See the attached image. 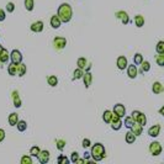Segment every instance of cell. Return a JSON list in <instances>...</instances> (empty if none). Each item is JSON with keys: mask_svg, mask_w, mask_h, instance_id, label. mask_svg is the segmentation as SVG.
<instances>
[{"mask_svg": "<svg viewBox=\"0 0 164 164\" xmlns=\"http://www.w3.org/2000/svg\"><path fill=\"white\" fill-rule=\"evenodd\" d=\"M111 117H112V111L110 110H105L103 114V120L105 123H110L111 122Z\"/></svg>", "mask_w": 164, "mask_h": 164, "instance_id": "83f0119b", "label": "cell"}, {"mask_svg": "<svg viewBox=\"0 0 164 164\" xmlns=\"http://www.w3.org/2000/svg\"><path fill=\"white\" fill-rule=\"evenodd\" d=\"M111 128L114 130V131H119V130H121V127L123 126L122 125V120H121V117H119L117 115H115V114H112V117H111Z\"/></svg>", "mask_w": 164, "mask_h": 164, "instance_id": "5b68a950", "label": "cell"}, {"mask_svg": "<svg viewBox=\"0 0 164 164\" xmlns=\"http://www.w3.org/2000/svg\"><path fill=\"white\" fill-rule=\"evenodd\" d=\"M115 16H116V19L117 20H120L123 25H127V24H130V16H128V14L126 13V11H123V10H120V11H116L115 13Z\"/></svg>", "mask_w": 164, "mask_h": 164, "instance_id": "8992f818", "label": "cell"}, {"mask_svg": "<svg viewBox=\"0 0 164 164\" xmlns=\"http://www.w3.org/2000/svg\"><path fill=\"white\" fill-rule=\"evenodd\" d=\"M130 130L135 133V136H136V137H138V136H141V135H142V132H143V126H142V125H139L138 122H135Z\"/></svg>", "mask_w": 164, "mask_h": 164, "instance_id": "e0dca14e", "label": "cell"}, {"mask_svg": "<svg viewBox=\"0 0 164 164\" xmlns=\"http://www.w3.org/2000/svg\"><path fill=\"white\" fill-rule=\"evenodd\" d=\"M112 114L117 115V116L121 117V119L125 117V115H126V107H125V105H122V104H116V105H114Z\"/></svg>", "mask_w": 164, "mask_h": 164, "instance_id": "ba28073f", "label": "cell"}, {"mask_svg": "<svg viewBox=\"0 0 164 164\" xmlns=\"http://www.w3.org/2000/svg\"><path fill=\"white\" fill-rule=\"evenodd\" d=\"M155 62L159 67L164 65V53H158V56L155 57Z\"/></svg>", "mask_w": 164, "mask_h": 164, "instance_id": "e575fe53", "label": "cell"}, {"mask_svg": "<svg viewBox=\"0 0 164 164\" xmlns=\"http://www.w3.org/2000/svg\"><path fill=\"white\" fill-rule=\"evenodd\" d=\"M56 146H57L58 150L62 152V150L65 148V141H64V139H57V141H56Z\"/></svg>", "mask_w": 164, "mask_h": 164, "instance_id": "74e56055", "label": "cell"}, {"mask_svg": "<svg viewBox=\"0 0 164 164\" xmlns=\"http://www.w3.org/2000/svg\"><path fill=\"white\" fill-rule=\"evenodd\" d=\"M90 147H92L90 155H92V159H94L95 162H101L106 157V150L103 143H95Z\"/></svg>", "mask_w": 164, "mask_h": 164, "instance_id": "7a4b0ae2", "label": "cell"}, {"mask_svg": "<svg viewBox=\"0 0 164 164\" xmlns=\"http://www.w3.org/2000/svg\"><path fill=\"white\" fill-rule=\"evenodd\" d=\"M40 150H41V148L38 146H33V147L30 148V155L31 157H37L38 153H40Z\"/></svg>", "mask_w": 164, "mask_h": 164, "instance_id": "d590c367", "label": "cell"}, {"mask_svg": "<svg viewBox=\"0 0 164 164\" xmlns=\"http://www.w3.org/2000/svg\"><path fill=\"white\" fill-rule=\"evenodd\" d=\"M81 146H83L84 149H85V148H89V147L92 146V141H90L89 138H84L83 142H81Z\"/></svg>", "mask_w": 164, "mask_h": 164, "instance_id": "b9f144b4", "label": "cell"}, {"mask_svg": "<svg viewBox=\"0 0 164 164\" xmlns=\"http://www.w3.org/2000/svg\"><path fill=\"white\" fill-rule=\"evenodd\" d=\"M139 112H141V111H138V110H135V111H132V114H131V117L135 120V122H136V119H137V116L139 115Z\"/></svg>", "mask_w": 164, "mask_h": 164, "instance_id": "bcb514c9", "label": "cell"}, {"mask_svg": "<svg viewBox=\"0 0 164 164\" xmlns=\"http://www.w3.org/2000/svg\"><path fill=\"white\" fill-rule=\"evenodd\" d=\"M163 114H164V106H162L159 109V115H163Z\"/></svg>", "mask_w": 164, "mask_h": 164, "instance_id": "681fc988", "label": "cell"}, {"mask_svg": "<svg viewBox=\"0 0 164 164\" xmlns=\"http://www.w3.org/2000/svg\"><path fill=\"white\" fill-rule=\"evenodd\" d=\"M24 4H25V9L27 11H32L35 9V2L33 0H25Z\"/></svg>", "mask_w": 164, "mask_h": 164, "instance_id": "1f68e13d", "label": "cell"}, {"mask_svg": "<svg viewBox=\"0 0 164 164\" xmlns=\"http://www.w3.org/2000/svg\"><path fill=\"white\" fill-rule=\"evenodd\" d=\"M43 27H45V24H43L42 21H35V22H32L31 26H30L31 31L35 32V33L42 32V31H43Z\"/></svg>", "mask_w": 164, "mask_h": 164, "instance_id": "30bf717a", "label": "cell"}, {"mask_svg": "<svg viewBox=\"0 0 164 164\" xmlns=\"http://www.w3.org/2000/svg\"><path fill=\"white\" fill-rule=\"evenodd\" d=\"M75 163H78V164H81V163H85V159H80V158H78V159L75 160Z\"/></svg>", "mask_w": 164, "mask_h": 164, "instance_id": "c3c4849f", "label": "cell"}, {"mask_svg": "<svg viewBox=\"0 0 164 164\" xmlns=\"http://www.w3.org/2000/svg\"><path fill=\"white\" fill-rule=\"evenodd\" d=\"M90 158H92L90 152H85V153H84V159H85V160H89Z\"/></svg>", "mask_w": 164, "mask_h": 164, "instance_id": "7dc6e473", "label": "cell"}, {"mask_svg": "<svg viewBox=\"0 0 164 164\" xmlns=\"http://www.w3.org/2000/svg\"><path fill=\"white\" fill-rule=\"evenodd\" d=\"M5 136H6L5 131H4L3 128H0V142H3V141L5 139Z\"/></svg>", "mask_w": 164, "mask_h": 164, "instance_id": "f6af8a7d", "label": "cell"}, {"mask_svg": "<svg viewBox=\"0 0 164 164\" xmlns=\"http://www.w3.org/2000/svg\"><path fill=\"white\" fill-rule=\"evenodd\" d=\"M81 79H83V81H84L85 88L88 89V88L92 85V81H93V75H92V73H90V72H85V73L83 74V76H81Z\"/></svg>", "mask_w": 164, "mask_h": 164, "instance_id": "2e32d148", "label": "cell"}, {"mask_svg": "<svg viewBox=\"0 0 164 164\" xmlns=\"http://www.w3.org/2000/svg\"><path fill=\"white\" fill-rule=\"evenodd\" d=\"M10 61L15 64H19L22 62V53L19 49H13L10 52Z\"/></svg>", "mask_w": 164, "mask_h": 164, "instance_id": "52a82bcc", "label": "cell"}, {"mask_svg": "<svg viewBox=\"0 0 164 164\" xmlns=\"http://www.w3.org/2000/svg\"><path fill=\"white\" fill-rule=\"evenodd\" d=\"M159 132H160V125H154V126H150L148 128V136L149 137H158L159 136Z\"/></svg>", "mask_w": 164, "mask_h": 164, "instance_id": "9a60e30c", "label": "cell"}, {"mask_svg": "<svg viewBox=\"0 0 164 164\" xmlns=\"http://www.w3.org/2000/svg\"><path fill=\"white\" fill-rule=\"evenodd\" d=\"M16 72H18V64H15V63H10L9 65H8V73L11 75V76H15L16 75Z\"/></svg>", "mask_w": 164, "mask_h": 164, "instance_id": "d4e9b609", "label": "cell"}, {"mask_svg": "<svg viewBox=\"0 0 164 164\" xmlns=\"http://www.w3.org/2000/svg\"><path fill=\"white\" fill-rule=\"evenodd\" d=\"M133 123H135V120H133L131 116H126V117H125V123L122 122V125H125V127H127L128 130L132 127Z\"/></svg>", "mask_w": 164, "mask_h": 164, "instance_id": "d6a6232c", "label": "cell"}, {"mask_svg": "<svg viewBox=\"0 0 164 164\" xmlns=\"http://www.w3.org/2000/svg\"><path fill=\"white\" fill-rule=\"evenodd\" d=\"M162 150H163V148H162V144L159 143V142H152L150 144H149V153L153 155V157H157V155H159L160 153H162Z\"/></svg>", "mask_w": 164, "mask_h": 164, "instance_id": "3957f363", "label": "cell"}, {"mask_svg": "<svg viewBox=\"0 0 164 164\" xmlns=\"http://www.w3.org/2000/svg\"><path fill=\"white\" fill-rule=\"evenodd\" d=\"M0 64H2V62H0Z\"/></svg>", "mask_w": 164, "mask_h": 164, "instance_id": "816d5d0a", "label": "cell"}, {"mask_svg": "<svg viewBox=\"0 0 164 164\" xmlns=\"http://www.w3.org/2000/svg\"><path fill=\"white\" fill-rule=\"evenodd\" d=\"M27 72V68H26V64H24L22 62L18 64V72H16V75L18 76H24Z\"/></svg>", "mask_w": 164, "mask_h": 164, "instance_id": "ffe728a7", "label": "cell"}, {"mask_svg": "<svg viewBox=\"0 0 164 164\" xmlns=\"http://www.w3.org/2000/svg\"><path fill=\"white\" fill-rule=\"evenodd\" d=\"M47 83L49 87H57L58 85V78L56 75H49L47 78Z\"/></svg>", "mask_w": 164, "mask_h": 164, "instance_id": "484cf974", "label": "cell"}, {"mask_svg": "<svg viewBox=\"0 0 164 164\" xmlns=\"http://www.w3.org/2000/svg\"><path fill=\"white\" fill-rule=\"evenodd\" d=\"M2 49H3V46H2V45H0V51H2Z\"/></svg>", "mask_w": 164, "mask_h": 164, "instance_id": "f907efd6", "label": "cell"}, {"mask_svg": "<svg viewBox=\"0 0 164 164\" xmlns=\"http://www.w3.org/2000/svg\"><path fill=\"white\" fill-rule=\"evenodd\" d=\"M139 65H141V73H147L150 70V63L148 61H142Z\"/></svg>", "mask_w": 164, "mask_h": 164, "instance_id": "4316f807", "label": "cell"}, {"mask_svg": "<svg viewBox=\"0 0 164 164\" xmlns=\"http://www.w3.org/2000/svg\"><path fill=\"white\" fill-rule=\"evenodd\" d=\"M142 61H143V56L141 53H136L133 56V64L135 65H139L142 63Z\"/></svg>", "mask_w": 164, "mask_h": 164, "instance_id": "836d02e7", "label": "cell"}, {"mask_svg": "<svg viewBox=\"0 0 164 164\" xmlns=\"http://www.w3.org/2000/svg\"><path fill=\"white\" fill-rule=\"evenodd\" d=\"M157 53H164V41H159L155 46Z\"/></svg>", "mask_w": 164, "mask_h": 164, "instance_id": "ab89813d", "label": "cell"}, {"mask_svg": "<svg viewBox=\"0 0 164 164\" xmlns=\"http://www.w3.org/2000/svg\"><path fill=\"white\" fill-rule=\"evenodd\" d=\"M127 64H128V61H127V58L125 56H120L117 58V61H116V65H117V68L120 70H125L126 67H127Z\"/></svg>", "mask_w": 164, "mask_h": 164, "instance_id": "7c38bea8", "label": "cell"}, {"mask_svg": "<svg viewBox=\"0 0 164 164\" xmlns=\"http://www.w3.org/2000/svg\"><path fill=\"white\" fill-rule=\"evenodd\" d=\"M136 122H138V123L142 125V126H146V125H147V117H146V115H144L143 112H139V115H138L137 119H136Z\"/></svg>", "mask_w": 164, "mask_h": 164, "instance_id": "f546056e", "label": "cell"}, {"mask_svg": "<svg viewBox=\"0 0 164 164\" xmlns=\"http://www.w3.org/2000/svg\"><path fill=\"white\" fill-rule=\"evenodd\" d=\"M5 19H6V13H5V10L0 8V21H4Z\"/></svg>", "mask_w": 164, "mask_h": 164, "instance_id": "ee69618b", "label": "cell"}, {"mask_svg": "<svg viewBox=\"0 0 164 164\" xmlns=\"http://www.w3.org/2000/svg\"><path fill=\"white\" fill-rule=\"evenodd\" d=\"M136 136H135V133L130 130L126 135H125V141H126V143H128V144H132V143H135V141H136Z\"/></svg>", "mask_w": 164, "mask_h": 164, "instance_id": "44dd1931", "label": "cell"}, {"mask_svg": "<svg viewBox=\"0 0 164 164\" xmlns=\"http://www.w3.org/2000/svg\"><path fill=\"white\" fill-rule=\"evenodd\" d=\"M70 160L64 155V154H61L59 157H58V159H57V163L58 164H68Z\"/></svg>", "mask_w": 164, "mask_h": 164, "instance_id": "f35d334b", "label": "cell"}, {"mask_svg": "<svg viewBox=\"0 0 164 164\" xmlns=\"http://www.w3.org/2000/svg\"><path fill=\"white\" fill-rule=\"evenodd\" d=\"M11 98H13L14 106H15L16 109L21 107L22 101H21V99H20V96H19V92H18V90H13V93H11Z\"/></svg>", "mask_w": 164, "mask_h": 164, "instance_id": "5bb4252c", "label": "cell"}, {"mask_svg": "<svg viewBox=\"0 0 164 164\" xmlns=\"http://www.w3.org/2000/svg\"><path fill=\"white\" fill-rule=\"evenodd\" d=\"M14 11H15V4L11 3V2L8 3V4H6V13H10V14H11V13H14Z\"/></svg>", "mask_w": 164, "mask_h": 164, "instance_id": "60d3db41", "label": "cell"}, {"mask_svg": "<svg viewBox=\"0 0 164 164\" xmlns=\"http://www.w3.org/2000/svg\"><path fill=\"white\" fill-rule=\"evenodd\" d=\"M79 158V154H78V152H72V154H70V162L72 163H75V160Z\"/></svg>", "mask_w": 164, "mask_h": 164, "instance_id": "7bdbcfd3", "label": "cell"}, {"mask_svg": "<svg viewBox=\"0 0 164 164\" xmlns=\"http://www.w3.org/2000/svg\"><path fill=\"white\" fill-rule=\"evenodd\" d=\"M16 128L19 132H25L27 130V122L24 121V120H19L18 123H16Z\"/></svg>", "mask_w": 164, "mask_h": 164, "instance_id": "cb8c5ba5", "label": "cell"}, {"mask_svg": "<svg viewBox=\"0 0 164 164\" xmlns=\"http://www.w3.org/2000/svg\"><path fill=\"white\" fill-rule=\"evenodd\" d=\"M53 46H54L56 49L61 51V49L65 48V46H67V40H65L64 37H62V36H57V37L53 38Z\"/></svg>", "mask_w": 164, "mask_h": 164, "instance_id": "277c9868", "label": "cell"}, {"mask_svg": "<svg viewBox=\"0 0 164 164\" xmlns=\"http://www.w3.org/2000/svg\"><path fill=\"white\" fill-rule=\"evenodd\" d=\"M135 25H136L138 29L143 27V26H144V16H142V15H136V16H135Z\"/></svg>", "mask_w": 164, "mask_h": 164, "instance_id": "603a6c76", "label": "cell"}, {"mask_svg": "<svg viewBox=\"0 0 164 164\" xmlns=\"http://www.w3.org/2000/svg\"><path fill=\"white\" fill-rule=\"evenodd\" d=\"M126 68H127V75H128V78L135 79L137 76V74H138L137 65H135V64H127Z\"/></svg>", "mask_w": 164, "mask_h": 164, "instance_id": "8fae6325", "label": "cell"}, {"mask_svg": "<svg viewBox=\"0 0 164 164\" xmlns=\"http://www.w3.org/2000/svg\"><path fill=\"white\" fill-rule=\"evenodd\" d=\"M83 74H84V70H83V69L76 68V69L73 72V80H75V79H81Z\"/></svg>", "mask_w": 164, "mask_h": 164, "instance_id": "4dcf8cb0", "label": "cell"}, {"mask_svg": "<svg viewBox=\"0 0 164 164\" xmlns=\"http://www.w3.org/2000/svg\"><path fill=\"white\" fill-rule=\"evenodd\" d=\"M49 24H51V26H52V29H59L61 27V25H62V21L59 20V18H58V15H53L52 18H51V20H49Z\"/></svg>", "mask_w": 164, "mask_h": 164, "instance_id": "d6986e66", "label": "cell"}, {"mask_svg": "<svg viewBox=\"0 0 164 164\" xmlns=\"http://www.w3.org/2000/svg\"><path fill=\"white\" fill-rule=\"evenodd\" d=\"M8 121H9V125H10V126H16V123H18V121H19V115H18L16 112H11V114L9 115Z\"/></svg>", "mask_w": 164, "mask_h": 164, "instance_id": "7402d4cb", "label": "cell"}, {"mask_svg": "<svg viewBox=\"0 0 164 164\" xmlns=\"http://www.w3.org/2000/svg\"><path fill=\"white\" fill-rule=\"evenodd\" d=\"M20 163L21 164H32V157L30 154L29 155H22Z\"/></svg>", "mask_w": 164, "mask_h": 164, "instance_id": "8d00e7d4", "label": "cell"}, {"mask_svg": "<svg viewBox=\"0 0 164 164\" xmlns=\"http://www.w3.org/2000/svg\"><path fill=\"white\" fill-rule=\"evenodd\" d=\"M59 20L62 22H69L73 18V10H72V6L68 4V3H63L58 6V13H57Z\"/></svg>", "mask_w": 164, "mask_h": 164, "instance_id": "6da1fadb", "label": "cell"}, {"mask_svg": "<svg viewBox=\"0 0 164 164\" xmlns=\"http://www.w3.org/2000/svg\"><path fill=\"white\" fill-rule=\"evenodd\" d=\"M152 92H153L154 94H162V93L164 92V87H163V84L160 83V81H155V83H153V85H152Z\"/></svg>", "mask_w": 164, "mask_h": 164, "instance_id": "ac0fdd59", "label": "cell"}, {"mask_svg": "<svg viewBox=\"0 0 164 164\" xmlns=\"http://www.w3.org/2000/svg\"><path fill=\"white\" fill-rule=\"evenodd\" d=\"M87 64H88L87 58H84V57L78 58V61H76V65H78V68H80V69H83V70H84V68L87 67Z\"/></svg>", "mask_w": 164, "mask_h": 164, "instance_id": "f1b7e54d", "label": "cell"}, {"mask_svg": "<svg viewBox=\"0 0 164 164\" xmlns=\"http://www.w3.org/2000/svg\"><path fill=\"white\" fill-rule=\"evenodd\" d=\"M49 157H51L49 152L45 149V150H40V153H38V155H37V159H38V162H40L41 164H47V163L49 162Z\"/></svg>", "mask_w": 164, "mask_h": 164, "instance_id": "9c48e42d", "label": "cell"}, {"mask_svg": "<svg viewBox=\"0 0 164 164\" xmlns=\"http://www.w3.org/2000/svg\"><path fill=\"white\" fill-rule=\"evenodd\" d=\"M9 61H10V52L3 47V49L0 51V62L3 64H6Z\"/></svg>", "mask_w": 164, "mask_h": 164, "instance_id": "4fadbf2b", "label": "cell"}]
</instances>
